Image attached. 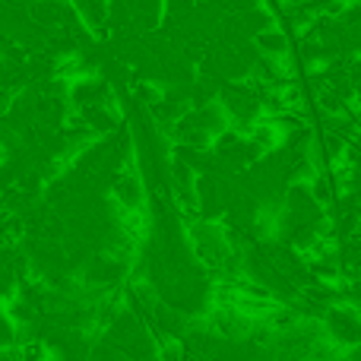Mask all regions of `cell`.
<instances>
[{
	"label": "cell",
	"instance_id": "1",
	"mask_svg": "<svg viewBox=\"0 0 361 361\" xmlns=\"http://www.w3.org/2000/svg\"><path fill=\"white\" fill-rule=\"evenodd\" d=\"M111 92L114 89L108 86L102 76H95V80L76 82V86L70 89V102H73L76 111H86V108H95V105H108V102H111Z\"/></svg>",
	"mask_w": 361,
	"mask_h": 361
},
{
	"label": "cell",
	"instance_id": "3",
	"mask_svg": "<svg viewBox=\"0 0 361 361\" xmlns=\"http://www.w3.org/2000/svg\"><path fill=\"white\" fill-rule=\"evenodd\" d=\"M254 44L260 48V54H267V57H286L288 54V44H292V35L288 32H279V29H269V32H263V35H257L254 38Z\"/></svg>",
	"mask_w": 361,
	"mask_h": 361
},
{
	"label": "cell",
	"instance_id": "2",
	"mask_svg": "<svg viewBox=\"0 0 361 361\" xmlns=\"http://www.w3.org/2000/svg\"><path fill=\"white\" fill-rule=\"evenodd\" d=\"M143 184L146 180H140L137 175H130V171H124L118 180H114V197H118L121 206H127V209H137L140 203H143Z\"/></svg>",
	"mask_w": 361,
	"mask_h": 361
}]
</instances>
